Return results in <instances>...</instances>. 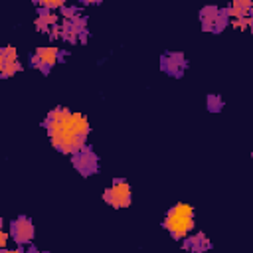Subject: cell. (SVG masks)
<instances>
[{"instance_id": "obj_1", "label": "cell", "mask_w": 253, "mask_h": 253, "mask_svg": "<svg viewBox=\"0 0 253 253\" xmlns=\"http://www.w3.org/2000/svg\"><path fill=\"white\" fill-rule=\"evenodd\" d=\"M43 126L47 128L53 148L63 154H75L85 148L89 134V121L81 113H73L65 107H55L47 113Z\"/></svg>"}, {"instance_id": "obj_2", "label": "cell", "mask_w": 253, "mask_h": 253, "mask_svg": "<svg viewBox=\"0 0 253 253\" xmlns=\"http://www.w3.org/2000/svg\"><path fill=\"white\" fill-rule=\"evenodd\" d=\"M194 227V208L190 204H176L168 210L164 217V229L174 239H184Z\"/></svg>"}, {"instance_id": "obj_3", "label": "cell", "mask_w": 253, "mask_h": 253, "mask_svg": "<svg viewBox=\"0 0 253 253\" xmlns=\"http://www.w3.org/2000/svg\"><path fill=\"white\" fill-rule=\"evenodd\" d=\"M103 200L109 206H113V208H126V206H130V186H128V182L117 178L103 192Z\"/></svg>"}, {"instance_id": "obj_4", "label": "cell", "mask_w": 253, "mask_h": 253, "mask_svg": "<svg viewBox=\"0 0 253 253\" xmlns=\"http://www.w3.org/2000/svg\"><path fill=\"white\" fill-rule=\"evenodd\" d=\"M200 14H202L204 30H208V32H219V30L225 26V22H227V12H225V8L219 10V8H215V6H208V8H204Z\"/></svg>"}, {"instance_id": "obj_5", "label": "cell", "mask_w": 253, "mask_h": 253, "mask_svg": "<svg viewBox=\"0 0 253 253\" xmlns=\"http://www.w3.org/2000/svg\"><path fill=\"white\" fill-rule=\"evenodd\" d=\"M71 160H73V166H75L83 176H91V174L97 170V164H99L97 154H95L89 146H85V148H81L79 152H75Z\"/></svg>"}, {"instance_id": "obj_6", "label": "cell", "mask_w": 253, "mask_h": 253, "mask_svg": "<svg viewBox=\"0 0 253 253\" xmlns=\"http://www.w3.org/2000/svg\"><path fill=\"white\" fill-rule=\"evenodd\" d=\"M59 57V49L57 47H38V51L34 55H30V63L38 69H42L43 73L49 71L51 65L57 63Z\"/></svg>"}, {"instance_id": "obj_7", "label": "cell", "mask_w": 253, "mask_h": 253, "mask_svg": "<svg viewBox=\"0 0 253 253\" xmlns=\"http://www.w3.org/2000/svg\"><path fill=\"white\" fill-rule=\"evenodd\" d=\"M10 235L16 243H28L34 237V223L28 217L20 215L10 223Z\"/></svg>"}, {"instance_id": "obj_8", "label": "cell", "mask_w": 253, "mask_h": 253, "mask_svg": "<svg viewBox=\"0 0 253 253\" xmlns=\"http://www.w3.org/2000/svg\"><path fill=\"white\" fill-rule=\"evenodd\" d=\"M20 69H22V65L18 61L16 49L12 45L2 47V51H0V73H2V77H10Z\"/></svg>"}, {"instance_id": "obj_9", "label": "cell", "mask_w": 253, "mask_h": 253, "mask_svg": "<svg viewBox=\"0 0 253 253\" xmlns=\"http://www.w3.org/2000/svg\"><path fill=\"white\" fill-rule=\"evenodd\" d=\"M184 67H186V59L178 51L176 53H168V55L162 57V69L168 71L170 75H180L184 71Z\"/></svg>"}, {"instance_id": "obj_10", "label": "cell", "mask_w": 253, "mask_h": 253, "mask_svg": "<svg viewBox=\"0 0 253 253\" xmlns=\"http://www.w3.org/2000/svg\"><path fill=\"white\" fill-rule=\"evenodd\" d=\"M186 247H188L190 251H194V253H202V251H206V249L210 247V241L206 239V235L198 233V235H192V237H188V241H186Z\"/></svg>"}, {"instance_id": "obj_11", "label": "cell", "mask_w": 253, "mask_h": 253, "mask_svg": "<svg viewBox=\"0 0 253 253\" xmlns=\"http://www.w3.org/2000/svg\"><path fill=\"white\" fill-rule=\"evenodd\" d=\"M57 22V14H51V12H40L38 20H36V26L42 28V30H47L49 26H53Z\"/></svg>"}, {"instance_id": "obj_12", "label": "cell", "mask_w": 253, "mask_h": 253, "mask_svg": "<svg viewBox=\"0 0 253 253\" xmlns=\"http://www.w3.org/2000/svg\"><path fill=\"white\" fill-rule=\"evenodd\" d=\"M221 105H223V103H221V101H217L213 95L210 97V109H211V111H217V109H221Z\"/></svg>"}, {"instance_id": "obj_13", "label": "cell", "mask_w": 253, "mask_h": 253, "mask_svg": "<svg viewBox=\"0 0 253 253\" xmlns=\"http://www.w3.org/2000/svg\"><path fill=\"white\" fill-rule=\"evenodd\" d=\"M42 6H43V8H63V2H53V0L49 2V0H47V2H42Z\"/></svg>"}, {"instance_id": "obj_14", "label": "cell", "mask_w": 253, "mask_h": 253, "mask_svg": "<svg viewBox=\"0 0 253 253\" xmlns=\"http://www.w3.org/2000/svg\"><path fill=\"white\" fill-rule=\"evenodd\" d=\"M2 253H22V251H18V249H4Z\"/></svg>"}, {"instance_id": "obj_15", "label": "cell", "mask_w": 253, "mask_h": 253, "mask_svg": "<svg viewBox=\"0 0 253 253\" xmlns=\"http://www.w3.org/2000/svg\"><path fill=\"white\" fill-rule=\"evenodd\" d=\"M249 16H253V2H251V10H249Z\"/></svg>"}]
</instances>
